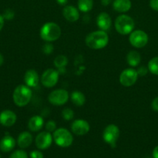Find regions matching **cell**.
I'll list each match as a JSON object with an SVG mask.
<instances>
[{
  "mask_svg": "<svg viewBox=\"0 0 158 158\" xmlns=\"http://www.w3.org/2000/svg\"><path fill=\"white\" fill-rule=\"evenodd\" d=\"M112 0H101V3H102V6H107L112 2Z\"/></svg>",
  "mask_w": 158,
  "mask_h": 158,
  "instance_id": "37",
  "label": "cell"
},
{
  "mask_svg": "<svg viewBox=\"0 0 158 158\" xmlns=\"http://www.w3.org/2000/svg\"><path fill=\"white\" fill-rule=\"evenodd\" d=\"M151 108L155 112H158V97H155L152 101Z\"/></svg>",
  "mask_w": 158,
  "mask_h": 158,
  "instance_id": "33",
  "label": "cell"
},
{
  "mask_svg": "<svg viewBox=\"0 0 158 158\" xmlns=\"http://www.w3.org/2000/svg\"><path fill=\"white\" fill-rule=\"evenodd\" d=\"M56 1H57V2L58 3L59 5H60V6H65V5L68 3V0H56Z\"/></svg>",
  "mask_w": 158,
  "mask_h": 158,
  "instance_id": "38",
  "label": "cell"
},
{
  "mask_svg": "<svg viewBox=\"0 0 158 158\" xmlns=\"http://www.w3.org/2000/svg\"><path fill=\"white\" fill-rule=\"evenodd\" d=\"M150 6L152 9L158 12V0H150Z\"/></svg>",
  "mask_w": 158,
  "mask_h": 158,
  "instance_id": "34",
  "label": "cell"
},
{
  "mask_svg": "<svg viewBox=\"0 0 158 158\" xmlns=\"http://www.w3.org/2000/svg\"><path fill=\"white\" fill-rule=\"evenodd\" d=\"M17 120L16 114L12 110H5L0 113V124L9 127L13 126Z\"/></svg>",
  "mask_w": 158,
  "mask_h": 158,
  "instance_id": "13",
  "label": "cell"
},
{
  "mask_svg": "<svg viewBox=\"0 0 158 158\" xmlns=\"http://www.w3.org/2000/svg\"><path fill=\"white\" fill-rule=\"evenodd\" d=\"M119 134H120V131L116 125L109 124L104 130L102 137L105 143L111 145L112 148H115L116 141L119 137Z\"/></svg>",
  "mask_w": 158,
  "mask_h": 158,
  "instance_id": "6",
  "label": "cell"
},
{
  "mask_svg": "<svg viewBox=\"0 0 158 158\" xmlns=\"http://www.w3.org/2000/svg\"><path fill=\"white\" fill-rule=\"evenodd\" d=\"M63 15L66 20L68 22H76L79 19L78 9L72 6H64L63 9Z\"/></svg>",
  "mask_w": 158,
  "mask_h": 158,
  "instance_id": "16",
  "label": "cell"
},
{
  "mask_svg": "<svg viewBox=\"0 0 158 158\" xmlns=\"http://www.w3.org/2000/svg\"><path fill=\"white\" fill-rule=\"evenodd\" d=\"M93 0H78L77 8L83 12H88L93 8Z\"/></svg>",
  "mask_w": 158,
  "mask_h": 158,
  "instance_id": "23",
  "label": "cell"
},
{
  "mask_svg": "<svg viewBox=\"0 0 158 158\" xmlns=\"http://www.w3.org/2000/svg\"><path fill=\"white\" fill-rule=\"evenodd\" d=\"M71 131L77 136H83L88 134L90 131V125L88 121L82 119L75 120L71 123Z\"/></svg>",
  "mask_w": 158,
  "mask_h": 158,
  "instance_id": "12",
  "label": "cell"
},
{
  "mask_svg": "<svg viewBox=\"0 0 158 158\" xmlns=\"http://www.w3.org/2000/svg\"><path fill=\"white\" fill-rule=\"evenodd\" d=\"M39 75L34 69H28L24 74V81L26 86L29 87H36L38 85Z\"/></svg>",
  "mask_w": 158,
  "mask_h": 158,
  "instance_id": "15",
  "label": "cell"
},
{
  "mask_svg": "<svg viewBox=\"0 0 158 158\" xmlns=\"http://www.w3.org/2000/svg\"><path fill=\"white\" fill-rule=\"evenodd\" d=\"M31 158H43V154L39 151H33L30 153Z\"/></svg>",
  "mask_w": 158,
  "mask_h": 158,
  "instance_id": "32",
  "label": "cell"
},
{
  "mask_svg": "<svg viewBox=\"0 0 158 158\" xmlns=\"http://www.w3.org/2000/svg\"><path fill=\"white\" fill-rule=\"evenodd\" d=\"M32 97V91L30 87L26 85H19L15 88L12 94L13 102L17 106L23 107L29 103Z\"/></svg>",
  "mask_w": 158,
  "mask_h": 158,
  "instance_id": "2",
  "label": "cell"
},
{
  "mask_svg": "<svg viewBox=\"0 0 158 158\" xmlns=\"http://www.w3.org/2000/svg\"><path fill=\"white\" fill-rule=\"evenodd\" d=\"M53 139L56 144L61 148H68L72 144L74 140L72 134L65 128L56 129L53 134Z\"/></svg>",
  "mask_w": 158,
  "mask_h": 158,
  "instance_id": "5",
  "label": "cell"
},
{
  "mask_svg": "<svg viewBox=\"0 0 158 158\" xmlns=\"http://www.w3.org/2000/svg\"><path fill=\"white\" fill-rule=\"evenodd\" d=\"M129 43L133 47L140 48L144 47L147 44L149 40L148 35L143 30H135L130 33L129 37Z\"/></svg>",
  "mask_w": 158,
  "mask_h": 158,
  "instance_id": "7",
  "label": "cell"
},
{
  "mask_svg": "<svg viewBox=\"0 0 158 158\" xmlns=\"http://www.w3.org/2000/svg\"><path fill=\"white\" fill-rule=\"evenodd\" d=\"M43 52H44L46 55H50V53H52V52L54 51V46H53L51 43H50L49 42H47V43L43 45Z\"/></svg>",
  "mask_w": 158,
  "mask_h": 158,
  "instance_id": "30",
  "label": "cell"
},
{
  "mask_svg": "<svg viewBox=\"0 0 158 158\" xmlns=\"http://www.w3.org/2000/svg\"><path fill=\"white\" fill-rule=\"evenodd\" d=\"M74 113L71 108H65L62 111V117L65 120H71L74 117Z\"/></svg>",
  "mask_w": 158,
  "mask_h": 158,
  "instance_id": "26",
  "label": "cell"
},
{
  "mask_svg": "<svg viewBox=\"0 0 158 158\" xmlns=\"http://www.w3.org/2000/svg\"><path fill=\"white\" fill-rule=\"evenodd\" d=\"M53 141V136L48 131H43L37 136L35 140L36 146L40 150H46L50 147Z\"/></svg>",
  "mask_w": 158,
  "mask_h": 158,
  "instance_id": "11",
  "label": "cell"
},
{
  "mask_svg": "<svg viewBox=\"0 0 158 158\" xmlns=\"http://www.w3.org/2000/svg\"><path fill=\"white\" fill-rule=\"evenodd\" d=\"M153 157L158 158V146L155 147V148L153 151Z\"/></svg>",
  "mask_w": 158,
  "mask_h": 158,
  "instance_id": "36",
  "label": "cell"
},
{
  "mask_svg": "<svg viewBox=\"0 0 158 158\" xmlns=\"http://www.w3.org/2000/svg\"><path fill=\"white\" fill-rule=\"evenodd\" d=\"M3 63H4V57L0 53V66H2L3 64Z\"/></svg>",
  "mask_w": 158,
  "mask_h": 158,
  "instance_id": "39",
  "label": "cell"
},
{
  "mask_svg": "<svg viewBox=\"0 0 158 158\" xmlns=\"http://www.w3.org/2000/svg\"><path fill=\"white\" fill-rule=\"evenodd\" d=\"M2 16L6 20H12L14 18V16H15V12H14L12 9H7L4 11Z\"/></svg>",
  "mask_w": 158,
  "mask_h": 158,
  "instance_id": "29",
  "label": "cell"
},
{
  "mask_svg": "<svg viewBox=\"0 0 158 158\" xmlns=\"http://www.w3.org/2000/svg\"><path fill=\"white\" fill-rule=\"evenodd\" d=\"M0 158H1V155H0Z\"/></svg>",
  "mask_w": 158,
  "mask_h": 158,
  "instance_id": "40",
  "label": "cell"
},
{
  "mask_svg": "<svg viewBox=\"0 0 158 158\" xmlns=\"http://www.w3.org/2000/svg\"><path fill=\"white\" fill-rule=\"evenodd\" d=\"M68 58L66 56L63 55H59L54 60V64L56 67L60 69V68L64 67L68 64Z\"/></svg>",
  "mask_w": 158,
  "mask_h": 158,
  "instance_id": "25",
  "label": "cell"
},
{
  "mask_svg": "<svg viewBox=\"0 0 158 158\" xmlns=\"http://www.w3.org/2000/svg\"><path fill=\"white\" fill-rule=\"evenodd\" d=\"M44 120L40 116H33L31 117L28 122V128L33 132H37L43 128Z\"/></svg>",
  "mask_w": 158,
  "mask_h": 158,
  "instance_id": "18",
  "label": "cell"
},
{
  "mask_svg": "<svg viewBox=\"0 0 158 158\" xmlns=\"http://www.w3.org/2000/svg\"><path fill=\"white\" fill-rule=\"evenodd\" d=\"M59 72L54 69H47L43 73L40 78L42 85L45 87H54L58 82Z\"/></svg>",
  "mask_w": 158,
  "mask_h": 158,
  "instance_id": "10",
  "label": "cell"
},
{
  "mask_svg": "<svg viewBox=\"0 0 158 158\" xmlns=\"http://www.w3.org/2000/svg\"><path fill=\"white\" fill-rule=\"evenodd\" d=\"M69 94L63 89H55L48 96V101L54 106H63L68 102Z\"/></svg>",
  "mask_w": 158,
  "mask_h": 158,
  "instance_id": "8",
  "label": "cell"
},
{
  "mask_svg": "<svg viewBox=\"0 0 158 158\" xmlns=\"http://www.w3.org/2000/svg\"><path fill=\"white\" fill-rule=\"evenodd\" d=\"M15 146V140L10 135H6L0 140V150L7 153L12 151Z\"/></svg>",
  "mask_w": 158,
  "mask_h": 158,
  "instance_id": "17",
  "label": "cell"
},
{
  "mask_svg": "<svg viewBox=\"0 0 158 158\" xmlns=\"http://www.w3.org/2000/svg\"><path fill=\"white\" fill-rule=\"evenodd\" d=\"M33 137L31 134L27 131H23L19 135L17 143L20 148H26L32 143Z\"/></svg>",
  "mask_w": 158,
  "mask_h": 158,
  "instance_id": "20",
  "label": "cell"
},
{
  "mask_svg": "<svg viewBox=\"0 0 158 158\" xmlns=\"http://www.w3.org/2000/svg\"><path fill=\"white\" fill-rule=\"evenodd\" d=\"M9 158H28V155L26 151L17 150L9 156Z\"/></svg>",
  "mask_w": 158,
  "mask_h": 158,
  "instance_id": "27",
  "label": "cell"
},
{
  "mask_svg": "<svg viewBox=\"0 0 158 158\" xmlns=\"http://www.w3.org/2000/svg\"><path fill=\"white\" fill-rule=\"evenodd\" d=\"M4 23H5V19L3 18L2 15L0 14V31L2 29L3 26H4Z\"/></svg>",
  "mask_w": 158,
  "mask_h": 158,
  "instance_id": "35",
  "label": "cell"
},
{
  "mask_svg": "<svg viewBox=\"0 0 158 158\" xmlns=\"http://www.w3.org/2000/svg\"><path fill=\"white\" fill-rule=\"evenodd\" d=\"M71 100L75 106H83L85 103V96L80 91L75 90L71 94Z\"/></svg>",
  "mask_w": 158,
  "mask_h": 158,
  "instance_id": "22",
  "label": "cell"
},
{
  "mask_svg": "<svg viewBox=\"0 0 158 158\" xmlns=\"http://www.w3.org/2000/svg\"><path fill=\"white\" fill-rule=\"evenodd\" d=\"M126 61L129 66L135 67V66H139L141 62V56L137 51L132 50L128 52L126 56Z\"/></svg>",
  "mask_w": 158,
  "mask_h": 158,
  "instance_id": "21",
  "label": "cell"
},
{
  "mask_svg": "<svg viewBox=\"0 0 158 158\" xmlns=\"http://www.w3.org/2000/svg\"><path fill=\"white\" fill-rule=\"evenodd\" d=\"M85 43L90 49H102L108 45V35L105 31H94L87 35Z\"/></svg>",
  "mask_w": 158,
  "mask_h": 158,
  "instance_id": "1",
  "label": "cell"
},
{
  "mask_svg": "<svg viewBox=\"0 0 158 158\" xmlns=\"http://www.w3.org/2000/svg\"><path fill=\"white\" fill-rule=\"evenodd\" d=\"M147 68L152 74L158 76V56L153 57L149 61Z\"/></svg>",
  "mask_w": 158,
  "mask_h": 158,
  "instance_id": "24",
  "label": "cell"
},
{
  "mask_svg": "<svg viewBox=\"0 0 158 158\" xmlns=\"http://www.w3.org/2000/svg\"><path fill=\"white\" fill-rule=\"evenodd\" d=\"M40 38L46 42H54L58 40L61 35L60 27L55 23H46L40 31Z\"/></svg>",
  "mask_w": 158,
  "mask_h": 158,
  "instance_id": "3",
  "label": "cell"
},
{
  "mask_svg": "<svg viewBox=\"0 0 158 158\" xmlns=\"http://www.w3.org/2000/svg\"><path fill=\"white\" fill-rule=\"evenodd\" d=\"M115 28L121 35H128L134 29L135 22L130 16L122 14L115 20Z\"/></svg>",
  "mask_w": 158,
  "mask_h": 158,
  "instance_id": "4",
  "label": "cell"
},
{
  "mask_svg": "<svg viewBox=\"0 0 158 158\" xmlns=\"http://www.w3.org/2000/svg\"><path fill=\"white\" fill-rule=\"evenodd\" d=\"M45 127H46V131H48V132H54L57 129V124H56L55 121H54V120H49L45 124Z\"/></svg>",
  "mask_w": 158,
  "mask_h": 158,
  "instance_id": "28",
  "label": "cell"
},
{
  "mask_svg": "<svg viewBox=\"0 0 158 158\" xmlns=\"http://www.w3.org/2000/svg\"><path fill=\"white\" fill-rule=\"evenodd\" d=\"M96 23L101 30H108L112 25V19L110 18V15L106 12H101L97 16Z\"/></svg>",
  "mask_w": 158,
  "mask_h": 158,
  "instance_id": "14",
  "label": "cell"
},
{
  "mask_svg": "<svg viewBox=\"0 0 158 158\" xmlns=\"http://www.w3.org/2000/svg\"><path fill=\"white\" fill-rule=\"evenodd\" d=\"M112 6L115 11L124 13L131 9L132 3L130 0H114Z\"/></svg>",
  "mask_w": 158,
  "mask_h": 158,
  "instance_id": "19",
  "label": "cell"
},
{
  "mask_svg": "<svg viewBox=\"0 0 158 158\" xmlns=\"http://www.w3.org/2000/svg\"><path fill=\"white\" fill-rule=\"evenodd\" d=\"M139 75L137 71L133 68H128L125 69L121 73L119 76V82L121 84L125 87L132 86L136 83Z\"/></svg>",
  "mask_w": 158,
  "mask_h": 158,
  "instance_id": "9",
  "label": "cell"
},
{
  "mask_svg": "<svg viewBox=\"0 0 158 158\" xmlns=\"http://www.w3.org/2000/svg\"><path fill=\"white\" fill-rule=\"evenodd\" d=\"M136 71H137L138 75L141 76V77H143V76L147 75V73H148V71H149V69H148V68L146 67L145 66H140V67H139Z\"/></svg>",
  "mask_w": 158,
  "mask_h": 158,
  "instance_id": "31",
  "label": "cell"
}]
</instances>
